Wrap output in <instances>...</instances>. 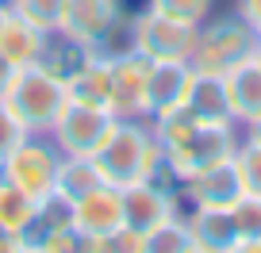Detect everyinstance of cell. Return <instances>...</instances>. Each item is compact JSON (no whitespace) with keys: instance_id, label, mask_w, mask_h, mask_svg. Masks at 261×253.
<instances>
[{"instance_id":"obj_1","label":"cell","mask_w":261,"mask_h":253,"mask_svg":"<svg viewBox=\"0 0 261 253\" xmlns=\"http://www.w3.org/2000/svg\"><path fill=\"white\" fill-rule=\"evenodd\" d=\"M158 142H162V157H165V173L173 180H185L192 173L219 165L227 157H234L238 142H242V127L238 123H204L196 119L188 107L165 111L150 119Z\"/></svg>"},{"instance_id":"obj_2","label":"cell","mask_w":261,"mask_h":253,"mask_svg":"<svg viewBox=\"0 0 261 253\" xmlns=\"http://www.w3.org/2000/svg\"><path fill=\"white\" fill-rule=\"evenodd\" d=\"M104 184L127 188L135 180H177L165 173V157H162V142H158L150 119H115L108 127L100 150L92 154Z\"/></svg>"},{"instance_id":"obj_3","label":"cell","mask_w":261,"mask_h":253,"mask_svg":"<svg viewBox=\"0 0 261 253\" xmlns=\"http://www.w3.org/2000/svg\"><path fill=\"white\" fill-rule=\"evenodd\" d=\"M0 100L27 127V134H46L54 127V119L62 115L65 100H69V89L42 62H35V66H19L12 73V81H8V89H4Z\"/></svg>"},{"instance_id":"obj_4","label":"cell","mask_w":261,"mask_h":253,"mask_svg":"<svg viewBox=\"0 0 261 253\" xmlns=\"http://www.w3.org/2000/svg\"><path fill=\"white\" fill-rule=\"evenodd\" d=\"M257 39L261 35L253 31L234 8L223 12V16L212 12V16L200 23V31H196V46H192V58H188V62H192V69H200V73H219L223 77L227 69H234L238 62L253 58Z\"/></svg>"},{"instance_id":"obj_5","label":"cell","mask_w":261,"mask_h":253,"mask_svg":"<svg viewBox=\"0 0 261 253\" xmlns=\"http://www.w3.org/2000/svg\"><path fill=\"white\" fill-rule=\"evenodd\" d=\"M127 46H135L139 54L154 58V62H188L196 46V23H185V19L162 16L154 8H142L127 19Z\"/></svg>"},{"instance_id":"obj_6","label":"cell","mask_w":261,"mask_h":253,"mask_svg":"<svg viewBox=\"0 0 261 253\" xmlns=\"http://www.w3.org/2000/svg\"><path fill=\"white\" fill-rule=\"evenodd\" d=\"M58 165H62V150L50 142V134H27V138L0 161V173H4L12 184H19L31 200H42V196L54 192Z\"/></svg>"},{"instance_id":"obj_7","label":"cell","mask_w":261,"mask_h":253,"mask_svg":"<svg viewBox=\"0 0 261 253\" xmlns=\"http://www.w3.org/2000/svg\"><path fill=\"white\" fill-rule=\"evenodd\" d=\"M115 123V115L108 107L96 104H81V100H65L62 115L50 127V142L62 150V157H92L104 142L108 127Z\"/></svg>"},{"instance_id":"obj_8","label":"cell","mask_w":261,"mask_h":253,"mask_svg":"<svg viewBox=\"0 0 261 253\" xmlns=\"http://www.w3.org/2000/svg\"><path fill=\"white\" fill-rule=\"evenodd\" d=\"M123 27V0H62L58 35L92 50H112L115 31Z\"/></svg>"},{"instance_id":"obj_9","label":"cell","mask_w":261,"mask_h":253,"mask_svg":"<svg viewBox=\"0 0 261 253\" xmlns=\"http://www.w3.org/2000/svg\"><path fill=\"white\" fill-rule=\"evenodd\" d=\"M173 215H185V200H180L177 184H169V180H135V184L123 188V227L127 230L150 238Z\"/></svg>"},{"instance_id":"obj_10","label":"cell","mask_w":261,"mask_h":253,"mask_svg":"<svg viewBox=\"0 0 261 253\" xmlns=\"http://www.w3.org/2000/svg\"><path fill=\"white\" fill-rule=\"evenodd\" d=\"M73 230L85 238V253L108 249L115 234L123 230V188L96 184L73 204Z\"/></svg>"},{"instance_id":"obj_11","label":"cell","mask_w":261,"mask_h":253,"mask_svg":"<svg viewBox=\"0 0 261 253\" xmlns=\"http://www.w3.org/2000/svg\"><path fill=\"white\" fill-rule=\"evenodd\" d=\"M150 66H154V58L139 54L135 46L112 50V100H108V111L115 119H150L146 111Z\"/></svg>"},{"instance_id":"obj_12","label":"cell","mask_w":261,"mask_h":253,"mask_svg":"<svg viewBox=\"0 0 261 253\" xmlns=\"http://www.w3.org/2000/svg\"><path fill=\"white\" fill-rule=\"evenodd\" d=\"M177 192H180V200H185V211L188 207H234L238 200L246 196L242 173H238L234 157H227V161H219V165H207V169L185 177L177 184Z\"/></svg>"},{"instance_id":"obj_13","label":"cell","mask_w":261,"mask_h":253,"mask_svg":"<svg viewBox=\"0 0 261 253\" xmlns=\"http://www.w3.org/2000/svg\"><path fill=\"white\" fill-rule=\"evenodd\" d=\"M54 35H46L42 27H35L27 16H19L16 8H0V54L12 66H35L46 58V46Z\"/></svg>"},{"instance_id":"obj_14","label":"cell","mask_w":261,"mask_h":253,"mask_svg":"<svg viewBox=\"0 0 261 253\" xmlns=\"http://www.w3.org/2000/svg\"><path fill=\"white\" fill-rule=\"evenodd\" d=\"M185 222L192 230V253H238V227L230 207H188Z\"/></svg>"},{"instance_id":"obj_15","label":"cell","mask_w":261,"mask_h":253,"mask_svg":"<svg viewBox=\"0 0 261 253\" xmlns=\"http://www.w3.org/2000/svg\"><path fill=\"white\" fill-rule=\"evenodd\" d=\"M192 73H196L192 62H154V66H150V85H146V111H150V119L185 107Z\"/></svg>"},{"instance_id":"obj_16","label":"cell","mask_w":261,"mask_h":253,"mask_svg":"<svg viewBox=\"0 0 261 253\" xmlns=\"http://www.w3.org/2000/svg\"><path fill=\"white\" fill-rule=\"evenodd\" d=\"M223 85H227V100H230V115L242 127L246 119L261 115V66L253 58L238 62L234 69L223 73Z\"/></svg>"},{"instance_id":"obj_17","label":"cell","mask_w":261,"mask_h":253,"mask_svg":"<svg viewBox=\"0 0 261 253\" xmlns=\"http://www.w3.org/2000/svg\"><path fill=\"white\" fill-rule=\"evenodd\" d=\"M185 107L204 123H234L230 115V100H227V85H223L219 73H192V85H188Z\"/></svg>"},{"instance_id":"obj_18","label":"cell","mask_w":261,"mask_h":253,"mask_svg":"<svg viewBox=\"0 0 261 253\" xmlns=\"http://www.w3.org/2000/svg\"><path fill=\"white\" fill-rule=\"evenodd\" d=\"M65 89H69V100L108 107V100H112V50H96V54L65 81Z\"/></svg>"},{"instance_id":"obj_19","label":"cell","mask_w":261,"mask_h":253,"mask_svg":"<svg viewBox=\"0 0 261 253\" xmlns=\"http://www.w3.org/2000/svg\"><path fill=\"white\" fill-rule=\"evenodd\" d=\"M96 184H104V177H100V169H96L92 157H62L58 180H54L58 196H65L69 204H77V200H81L85 192H92Z\"/></svg>"},{"instance_id":"obj_20","label":"cell","mask_w":261,"mask_h":253,"mask_svg":"<svg viewBox=\"0 0 261 253\" xmlns=\"http://www.w3.org/2000/svg\"><path fill=\"white\" fill-rule=\"evenodd\" d=\"M35 207H39V200H31L19 184H12L0 173V227L12 234H27V227L35 222Z\"/></svg>"},{"instance_id":"obj_21","label":"cell","mask_w":261,"mask_h":253,"mask_svg":"<svg viewBox=\"0 0 261 253\" xmlns=\"http://www.w3.org/2000/svg\"><path fill=\"white\" fill-rule=\"evenodd\" d=\"M234 227H238V253H257V242H261V196H250L246 192L234 207Z\"/></svg>"},{"instance_id":"obj_22","label":"cell","mask_w":261,"mask_h":253,"mask_svg":"<svg viewBox=\"0 0 261 253\" xmlns=\"http://www.w3.org/2000/svg\"><path fill=\"white\" fill-rule=\"evenodd\" d=\"M146 253H192V230H188L185 215H173L169 222L146 238Z\"/></svg>"},{"instance_id":"obj_23","label":"cell","mask_w":261,"mask_h":253,"mask_svg":"<svg viewBox=\"0 0 261 253\" xmlns=\"http://www.w3.org/2000/svg\"><path fill=\"white\" fill-rule=\"evenodd\" d=\"M146 8L162 12V16H173V19H185V23H204L207 16L215 12V0H146Z\"/></svg>"},{"instance_id":"obj_24","label":"cell","mask_w":261,"mask_h":253,"mask_svg":"<svg viewBox=\"0 0 261 253\" xmlns=\"http://www.w3.org/2000/svg\"><path fill=\"white\" fill-rule=\"evenodd\" d=\"M234 165L242 173V188L250 196H261V142L242 138L238 150H234Z\"/></svg>"},{"instance_id":"obj_25","label":"cell","mask_w":261,"mask_h":253,"mask_svg":"<svg viewBox=\"0 0 261 253\" xmlns=\"http://www.w3.org/2000/svg\"><path fill=\"white\" fill-rule=\"evenodd\" d=\"M12 8L19 16H27L35 27H42L46 35H58V19H62V0H12Z\"/></svg>"},{"instance_id":"obj_26","label":"cell","mask_w":261,"mask_h":253,"mask_svg":"<svg viewBox=\"0 0 261 253\" xmlns=\"http://www.w3.org/2000/svg\"><path fill=\"white\" fill-rule=\"evenodd\" d=\"M23 138H27V127L8 111V104L0 100V161H4V157H8Z\"/></svg>"},{"instance_id":"obj_27","label":"cell","mask_w":261,"mask_h":253,"mask_svg":"<svg viewBox=\"0 0 261 253\" xmlns=\"http://www.w3.org/2000/svg\"><path fill=\"white\" fill-rule=\"evenodd\" d=\"M234 12L246 19V23L253 27V31L261 35V0H234Z\"/></svg>"},{"instance_id":"obj_28","label":"cell","mask_w":261,"mask_h":253,"mask_svg":"<svg viewBox=\"0 0 261 253\" xmlns=\"http://www.w3.org/2000/svg\"><path fill=\"white\" fill-rule=\"evenodd\" d=\"M0 253H27V238L0 227Z\"/></svg>"},{"instance_id":"obj_29","label":"cell","mask_w":261,"mask_h":253,"mask_svg":"<svg viewBox=\"0 0 261 253\" xmlns=\"http://www.w3.org/2000/svg\"><path fill=\"white\" fill-rule=\"evenodd\" d=\"M242 138L261 142V115H253V119H246V123H242Z\"/></svg>"},{"instance_id":"obj_30","label":"cell","mask_w":261,"mask_h":253,"mask_svg":"<svg viewBox=\"0 0 261 253\" xmlns=\"http://www.w3.org/2000/svg\"><path fill=\"white\" fill-rule=\"evenodd\" d=\"M12 73H16V66H12L8 58L0 54V96H4V89H8V81H12Z\"/></svg>"},{"instance_id":"obj_31","label":"cell","mask_w":261,"mask_h":253,"mask_svg":"<svg viewBox=\"0 0 261 253\" xmlns=\"http://www.w3.org/2000/svg\"><path fill=\"white\" fill-rule=\"evenodd\" d=\"M253 62L261 66V39H257V50H253Z\"/></svg>"},{"instance_id":"obj_32","label":"cell","mask_w":261,"mask_h":253,"mask_svg":"<svg viewBox=\"0 0 261 253\" xmlns=\"http://www.w3.org/2000/svg\"><path fill=\"white\" fill-rule=\"evenodd\" d=\"M0 8H12V0H0Z\"/></svg>"},{"instance_id":"obj_33","label":"cell","mask_w":261,"mask_h":253,"mask_svg":"<svg viewBox=\"0 0 261 253\" xmlns=\"http://www.w3.org/2000/svg\"><path fill=\"white\" fill-rule=\"evenodd\" d=\"M257 253H261V242H257Z\"/></svg>"}]
</instances>
